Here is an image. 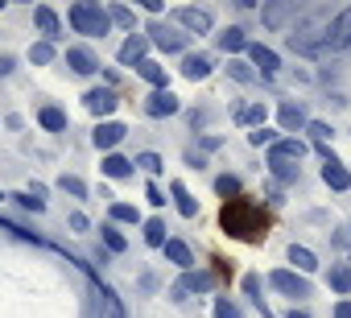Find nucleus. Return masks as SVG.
I'll return each mask as SVG.
<instances>
[{
  "label": "nucleus",
  "mask_w": 351,
  "mask_h": 318,
  "mask_svg": "<svg viewBox=\"0 0 351 318\" xmlns=\"http://www.w3.org/2000/svg\"><path fill=\"white\" fill-rule=\"evenodd\" d=\"M219 223H223L228 236L256 244L265 236V228H269V211L261 203H252V199H228L223 211H219Z\"/></svg>",
  "instance_id": "f257e3e1"
},
{
  "label": "nucleus",
  "mask_w": 351,
  "mask_h": 318,
  "mask_svg": "<svg viewBox=\"0 0 351 318\" xmlns=\"http://www.w3.org/2000/svg\"><path fill=\"white\" fill-rule=\"evenodd\" d=\"M71 25H75V34H83V38H104L112 21H108V13H104L99 5L79 0V5H71Z\"/></svg>",
  "instance_id": "f03ea898"
},
{
  "label": "nucleus",
  "mask_w": 351,
  "mask_h": 318,
  "mask_svg": "<svg viewBox=\"0 0 351 318\" xmlns=\"http://www.w3.org/2000/svg\"><path fill=\"white\" fill-rule=\"evenodd\" d=\"M149 42L157 50H165V54H178V50H186L191 34H178V29H169L165 21H157V25H149Z\"/></svg>",
  "instance_id": "7ed1b4c3"
},
{
  "label": "nucleus",
  "mask_w": 351,
  "mask_h": 318,
  "mask_svg": "<svg viewBox=\"0 0 351 318\" xmlns=\"http://www.w3.org/2000/svg\"><path fill=\"white\" fill-rule=\"evenodd\" d=\"M211 285H215V273H207V269H199V273H195V269H191V273H186L178 285H173L169 293H173V302H186L191 293H207Z\"/></svg>",
  "instance_id": "20e7f679"
},
{
  "label": "nucleus",
  "mask_w": 351,
  "mask_h": 318,
  "mask_svg": "<svg viewBox=\"0 0 351 318\" xmlns=\"http://www.w3.org/2000/svg\"><path fill=\"white\" fill-rule=\"evenodd\" d=\"M347 46H351V9H343L326 25V38H322V50H347Z\"/></svg>",
  "instance_id": "39448f33"
},
{
  "label": "nucleus",
  "mask_w": 351,
  "mask_h": 318,
  "mask_svg": "<svg viewBox=\"0 0 351 318\" xmlns=\"http://www.w3.org/2000/svg\"><path fill=\"white\" fill-rule=\"evenodd\" d=\"M269 281H273V289H281V293H289V297H310V281H306L302 273L273 269V273H269Z\"/></svg>",
  "instance_id": "423d86ee"
},
{
  "label": "nucleus",
  "mask_w": 351,
  "mask_h": 318,
  "mask_svg": "<svg viewBox=\"0 0 351 318\" xmlns=\"http://www.w3.org/2000/svg\"><path fill=\"white\" fill-rule=\"evenodd\" d=\"M83 103H87V112H91V116H112V112L120 108V99H116V91H112V87L87 91V95H83Z\"/></svg>",
  "instance_id": "0eeeda50"
},
{
  "label": "nucleus",
  "mask_w": 351,
  "mask_h": 318,
  "mask_svg": "<svg viewBox=\"0 0 351 318\" xmlns=\"http://www.w3.org/2000/svg\"><path fill=\"white\" fill-rule=\"evenodd\" d=\"M66 66H71L75 75H95V71H99V58H95L87 46H71V50H66Z\"/></svg>",
  "instance_id": "6e6552de"
},
{
  "label": "nucleus",
  "mask_w": 351,
  "mask_h": 318,
  "mask_svg": "<svg viewBox=\"0 0 351 318\" xmlns=\"http://www.w3.org/2000/svg\"><path fill=\"white\" fill-rule=\"evenodd\" d=\"M178 108H182V103H178V95H173L169 87H165V91H153V95L145 99V112H149V116H173Z\"/></svg>",
  "instance_id": "1a4fd4ad"
},
{
  "label": "nucleus",
  "mask_w": 351,
  "mask_h": 318,
  "mask_svg": "<svg viewBox=\"0 0 351 318\" xmlns=\"http://www.w3.org/2000/svg\"><path fill=\"white\" fill-rule=\"evenodd\" d=\"M124 136H128V128H124V124H116V120H104V124L95 128V149H108V153H112V149H116Z\"/></svg>",
  "instance_id": "9d476101"
},
{
  "label": "nucleus",
  "mask_w": 351,
  "mask_h": 318,
  "mask_svg": "<svg viewBox=\"0 0 351 318\" xmlns=\"http://www.w3.org/2000/svg\"><path fill=\"white\" fill-rule=\"evenodd\" d=\"M173 17H178V25L191 29V34H207L211 29V13L207 9H178Z\"/></svg>",
  "instance_id": "9b49d317"
},
{
  "label": "nucleus",
  "mask_w": 351,
  "mask_h": 318,
  "mask_svg": "<svg viewBox=\"0 0 351 318\" xmlns=\"http://www.w3.org/2000/svg\"><path fill=\"white\" fill-rule=\"evenodd\" d=\"M322 182H326L330 191H347V186H351V170H343L335 157H330V162H322Z\"/></svg>",
  "instance_id": "f8f14e48"
},
{
  "label": "nucleus",
  "mask_w": 351,
  "mask_h": 318,
  "mask_svg": "<svg viewBox=\"0 0 351 318\" xmlns=\"http://www.w3.org/2000/svg\"><path fill=\"white\" fill-rule=\"evenodd\" d=\"M34 21H38V29L46 34V42H50V46H54V42L62 38V25H58L54 9H46V5H42V9H34Z\"/></svg>",
  "instance_id": "ddd939ff"
},
{
  "label": "nucleus",
  "mask_w": 351,
  "mask_h": 318,
  "mask_svg": "<svg viewBox=\"0 0 351 318\" xmlns=\"http://www.w3.org/2000/svg\"><path fill=\"white\" fill-rule=\"evenodd\" d=\"M145 50H149V38H128V42L120 46V62H124V66H141V62H145Z\"/></svg>",
  "instance_id": "4468645a"
},
{
  "label": "nucleus",
  "mask_w": 351,
  "mask_h": 318,
  "mask_svg": "<svg viewBox=\"0 0 351 318\" xmlns=\"http://www.w3.org/2000/svg\"><path fill=\"white\" fill-rule=\"evenodd\" d=\"M293 13H298V5H285V0H281V5H265V13H261V17H265V25H269V29H281Z\"/></svg>",
  "instance_id": "2eb2a0df"
},
{
  "label": "nucleus",
  "mask_w": 351,
  "mask_h": 318,
  "mask_svg": "<svg viewBox=\"0 0 351 318\" xmlns=\"http://www.w3.org/2000/svg\"><path fill=\"white\" fill-rule=\"evenodd\" d=\"M99 170H104L108 178H132V170H136V166L128 162V157H120V153H108Z\"/></svg>",
  "instance_id": "dca6fc26"
},
{
  "label": "nucleus",
  "mask_w": 351,
  "mask_h": 318,
  "mask_svg": "<svg viewBox=\"0 0 351 318\" xmlns=\"http://www.w3.org/2000/svg\"><path fill=\"white\" fill-rule=\"evenodd\" d=\"M248 58H252V66H261L265 75H273V71L281 66L277 50H269V46H248Z\"/></svg>",
  "instance_id": "f3484780"
},
{
  "label": "nucleus",
  "mask_w": 351,
  "mask_h": 318,
  "mask_svg": "<svg viewBox=\"0 0 351 318\" xmlns=\"http://www.w3.org/2000/svg\"><path fill=\"white\" fill-rule=\"evenodd\" d=\"M269 157H285V162H302V157H306V145H302V140H293V136H285V140H277V145L269 149Z\"/></svg>",
  "instance_id": "a211bd4d"
},
{
  "label": "nucleus",
  "mask_w": 351,
  "mask_h": 318,
  "mask_svg": "<svg viewBox=\"0 0 351 318\" xmlns=\"http://www.w3.org/2000/svg\"><path fill=\"white\" fill-rule=\"evenodd\" d=\"M182 75H186V79H195V83H199V79H207V75H211V58H207V54H186Z\"/></svg>",
  "instance_id": "6ab92c4d"
},
{
  "label": "nucleus",
  "mask_w": 351,
  "mask_h": 318,
  "mask_svg": "<svg viewBox=\"0 0 351 318\" xmlns=\"http://www.w3.org/2000/svg\"><path fill=\"white\" fill-rule=\"evenodd\" d=\"M310 120H306V112H302V103H281V128L285 132H298V128H306Z\"/></svg>",
  "instance_id": "aec40b11"
},
{
  "label": "nucleus",
  "mask_w": 351,
  "mask_h": 318,
  "mask_svg": "<svg viewBox=\"0 0 351 318\" xmlns=\"http://www.w3.org/2000/svg\"><path fill=\"white\" fill-rule=\"evenodd\" d=\"M169 195H173V203H178V211H182L186 219H195V215H199V203L191 199V191H186L182 182H169Z\"/></svg>",
  "instance_id": "412c9836"
},
{
  "label": "nucleus",
  "mask_w": 351,
  "mask_h": 318,
  "mask_svg": "<svg viewBox=\"0 0 351 318\" xmlns=\"http://www.w3.org/2000/svg\"><path fill=\"white\" fill-rule=\"evenodd\" d=\"M165 256L178 265V269H186V273H191V265H195V256H191V248H186L182 240H165Z\"/></svg>",
  "instance_id": "4be33fe9"
},
{
  "label": "nucleus",
  "mask_w": 351,
  "mask_h": 318,
  "mask_svg": "<svg viewBox=\"0 0 351 318\" xmlns=\"http://www.w3.org/2000/svg\"><path fill=\"white\" fill-rule=\"evenodd\" d=\"M136 71H141V79H145V83H153L157 91H165V66H157L153 58H145V62H141Z\"/></svg>",
  "instance_id": "5701e85b"
},
{
  "label": "nucleus",
  "mask_w": 351,
  "mask_h": 318,
  "mask_svg": "<svg viewBox=\"0 0 351 318\" xmlns=\"http://www.w3.org/2000/svg\"><path fill=\"white\" fill-rule=\"evenodd\" d=\"M289 260L298 265V273H314V269H318V256H314L310 248H302V244H293V248H289Z\"/></svg>",
  "instance_id": "b1692460"
},
{
  "label": "nucleus",
  "mask_w": 351,
  "mask_h": 318,
  "mask_svg": "<svg viewBox=\"0 0 351 318\" xmlns=\"http://www.w3.org/2000/svg\"><path fill=\"white\" fill-rule=\"evenodd\" d=\"M330 289L335 293H351V265H330Z\"/></svg>",
  "instance_id": "393cba45"
},
{
  "label": "nucleus",
  "mask_w": 351,
  "mask_h": 318,
  "mask_svg": "<svg viewBox=\"0 0 351 318\" xmlns=\"http://www.w3.org/2000/svg\"><path fill=\"white\" fill-rule=\"evenodd\" d=\"M269 170H273L281 182H298V174H302L298 162H285V157H269Z\"/></svg>",
  "instance_id": "a878e982"
},
{
  "label": "nucleus",
  "mask_w": 351,
  "mask_h": 318,
  "mask_svg": "<svg viewBox=\"0 0 351 318\" xmlns=\"http://www.w3.org/2000/svg\"><path fill=\"white\" fill-rule=\"evenodd\" d=\"M38 120H42V128H50V132H62V128H66V112H62V108H42Z\"/></svg>",
  "instance_id": "bb28decb"
},
{
  "label": "nucleus",
  "mask_w": 351,
  "mask_h": 318,
  "mask_svg": "<svg viewBox=\"0 0 351 318\" xmlns=\"http://www.w3.org/2000/svg\"><path fill=\"white\" fill-rule=\"evenodd\" d=\"M244 293L252 297V306H256L265 318H273V314H269V306H265V297H261V277H256V273H248V277H244Z\"/></svg>",
  "instance_id": "cd10ccee"
},
{
  "label": "nucleus",
  "mask_w": 351,
  "mask_h": 318,
  "mask_svg": "<svg viewBox=\"0 0 351 318\" xmlns=\"http://www.w3.org/2000/svg\"><path fill=\"white\" fill-rule=\"evenodd\" d=\"M219 46L228 54H240V50H248V38H244V29H228V34H219Z\"/></svg>",
  "instance_id": "c85d7f7f"
},
{
  "label": "nucleus",
  "mask_w": 351,
  "mask_h": 318,
  "mask_svg": "<svg viewBox=\"0 0 351 318\" xmlns=\"http://www.w3.org/2000/svg\"><path fill=\"white\" fill-rule=\"evenodd\" d=\"M99 232H104V244H108V252H124V248H128V240L120 236V228H116V223H104Z\"/></svg>",
  "instance_id": "c756f323"
},
{
  "label": "nucleus",
  "mask_w": 351,
  "mask_h": 318,
  "mask_svg": "<svg viewBox=\"0 0 351 318\" xmlns=\"http://www.w3.org/2000/svg\"><path fill=\"white\" fill-rule=\"evenodd\" d=\"M108 21H112V25L132 29V25H136V13H132V9H124V5H112V9H108Z\"/></svg>",
  "instance_id": "7c9ffc66"
},
{
  "label": "nucleus",
  "mask_w": 351,
  "mask_h": 318,
  "mask_svg": "<svg viewBox=\"0 0 351 318\" xmlns=\"http://www.w3.org/2000/svg\"><path fill=\"white\" fill-rule=\"evenodd\" d=\"M215 195H219V199H236V195H240V178H236V174L215 178Z\"/></svg>",
  "instance_id": "2f4dec72"
},
{
  "label": "nucleus",
  "mask_w": 351,
  "mask_h": 318,
  "mask_svg": "<svg viewBox=\"0 0 351 318\" xmlns=\"http://www.w3.org/2000/svg\"><path fill=\"white\" fill-rule=\"evenodd\" d=\"M112 219L116 223H141V211L132 203H112Z\"/></svg>",
  "instance_id": "473e14b6"
},
{
  "label": "nucleus",
  "mask_w": 351,
  "mask_h": 318,
  "mask_svg": "<svg viewBox=\"0 0 351 318\" xmlns=\"http://www.w3.org/2000/svg\"><path fill=\"white\" fill-rule=\"evenodd\" d=\"M145 240H149L153 248H165V240H169V236H165V223H161V219H149V223H145Z\"/></svg>",
  "instance_id": "72a5a7b5"
},
{
  "label": "nucleus",
  "mask_w": 351,
  "mask_h": 318,
  "mask_svg": "<svg viewBox=\"0 0 351 318\" xmlns=\"http://www.w3.org/2000/svg\"><path fill=\"white\" fill-rule=\"evenodd\" d=\"M58 186H62L66 195H75V199H87V182H83V178H75V174H62V178H58Z\"/></svg>",
  "instance_id": "f704fd0d"
},
{
  "label": "nucleus",
  "mask_w": 351,
  "mask_h": 318,
  "mask_svg": "<svg viewBox=\"0 0 351 318\" xmlns=\"http://www.w3.org/2000/svg\"><path fill=\"white\" fill-rule=\"evenodd\" d=\"M29 58H34L38 66H46V62H54V46H50V42H34V46H29Z\"/></svg>",
  "instance_id": "c9c22d12"
},
{
  "label": "nucleus",
  "mask_w": 351,
  "mask_h": 318,
  "mask_svg": "<svg viewBox=\"0 0 351 318\" xmlns=\"http://www.w3.org/2000/svg\"><path fill=\"white\" fill-rule=\"evenodd\" d=\"M240 120H244V124H256V128H265L269 112H265V103H252V108H244V112H240Z\"/></svg>",
  "instance_id": "e433bc0d"
},
{
  "label": "nucleus",
  "mask_w": 351,
  "mask_h": 318,
  "mask_svg": "<svg viewBox=\"0 0 351 318\" xmlns=\"http://www.w3.org/2000/svg\"><path fill=\"white\" fill-rule=\"evenodd\" d=\"M132 166H141L145 174H161V166H165V162H161V157H157V153H141V157H136V162H132Z\"/></svg>",
  "instance_id": "4c0bfd02"
},
{
  "label": "nucleus",
  "mask_w": 351,
  "mask_h": 318,
  "mask_svg": "<svg viewBox=\"0 0 351 318\" xmlns=\"http://www.w3.org/2000/svg\"><path fill=\"white\" fill-rule=\"evenodd\" d=\"M306 132H310L318 145H326V140H330V124H322V120H310V124H306Z\"/></svg>",
  "instance_id": "58836bf2"
},
{
  "label": "nucleus",
  "mask_w": 351,
  "mask_h": 318,
  "mask_svg": "<svg viewBox=\"0 0 351 318\" xmlns=\"http://www.w3.org/2000/svg\"><path fill=\"white\" fill-rule=\"evenodd\" d=\"M228 75H232V79H240V83H252V79H256V71H248V62H232V66H228Z\"/></svg>",
  "instance_id": "ea45409f"
},
{
  "label": "nucleus",
  "mask_w": 351,
  "mask_h": 318,
  "mask_svg": "<svg viewBox=\"0 0 351 318\" xmlns=\"http://www.w3.org/2000/svg\"><path fill=\"white\" fill-rule=\"evenodd\" d=\"M248 140H252V145H277V132H273V128H252Z\"/></svg>",
  "instance_id": "a19ab883"
},
{
  "label": "nucleus",
  "mask_w": 351,
  "mask_h": 318,
  "mask_svg": "<svg viewBox=\"0 0 351 318\" xmlns=\"http://www.w3.org/2000/svg\"><path fill=\"white\" fill-rule=\"evenodd\" d=\"M9 199H17V203H21L25 211H34V215H42V211H46V203H42V199H34V195H9Z\"/></svg>",
  "instance_id": "79ce46f5"
},
{
  "label": "nucleus",
  "mask_w": 351,
  "mask_h": 318,
  "mask_svg": "<svg viewBox=\"0 0 351 318\" xmlns=\"http://www.w3.org/2000/svg\"><path fill=\"white\" fill-rule=\"evenodd\" d=\"M215 318H240V310H236V302H228V297H219V302H215Z\"/></svg>",
  "instance_id": "37998d69"
},
{
  "label": "nucleus",
  "mask_w": 351,
  "mask_h": 318,
  "mask_svg": "<svg viewBox=\"0 0 351 318\" xmlns=\"http://www.w3.org/2000/svg\"><path fill=\"white\" fill-rule=\"evenodd\" d=\"M13 71H17V58H13V54H0V79L13 75Z\"/></svg>",
  "instance_id": "c03bdc74"
},
{
  "label": "nucleus",
  "mask_w": 351,
  "mask_h": 318,
  "mask_svg": "<svg viewBox=\"0 0 351 318\" xmlns=\"http://www.w3.org/2000/svg\"><path fill=\"white\" fill-rule=\"evenodd\" d=\"M145 199H149V203H153V207H161V203H165V195H161V191H157V186H153V182H149V191H145Z\"/></svg>",
  "instance_id": "a18cd8bd"
},
{
  "label": "nucleus",
  "mask_w": 351,
  "mask_h": 318,
  "mask_svg": "<svg viewBox=\"0 0 351 318\" xmlns=\"http://www.w3.org/2000/svg\"><path fill=\"white\" fill-rule=\"evenodd\" d=\"M71 228H75V232H87L91 223H87V215H79V211H75V215H71Z\"/></svg>",
  "instance_id": "49530a36"
},
{
  "label": "nucleus",
  "mask_w": 351,
  "mask_h": 318,
  "mask_svg": "<svg viewBox=\"0 0 351 318\" xmlns=\"http://www.w3.org/2000/svg\"><path fill=\"white\" fill-rule=\"evenodd\" d=\"M335 318H351V302H339L335 306Z\"/></svg>",
  "instance_id": "de8ad7c7"
},
{
  "label": "nucleus",
  "mask_w": 351,
  "mask_h": 318,
  "mask_svg": "<svg viewBox=\"0 0 351 318\" xmlns=\"http://www.w3.org/2000/svg\"><path fill=\"white\" fill-rule=\"evenodd\" d=\"M289 318H310V314H306V310H298V306H293V310H289Z\"/></svg>",
  "instance_id": "09e8293b"
},
{
  "label": "nucleus",
  "mask_w": 351,
  "mask_h": 318,
  "mask_svg": "<svg viewBox=\"0 0 351 318\" xmlns=\"http://www.w3.org/2000/svg\"><path fill=\"white\" fill-rule=\"evenodd\" d=\"M0 203H5V195H0Z\"/></svg>",
  "instance_id": "8fccbe9b"
}]
</instances>
